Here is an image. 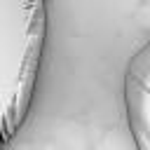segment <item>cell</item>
I'll return each mask as SVG.
<instances>
[{"mask_svg": "<svg viewBox=\"0 0 150 150\" xmlns=\"http://www.w3.org/2000/svg\"><path fill=\"white\" fill-rule=\"evenodd\" d=\"M122 101L134 148L150 150V42H145L129 59Z\"/></svg>", "mask_w": 150, "mask_h": 150, "instance_id": "2", "label": "cell"}, {"mask_svg": "<svg viewBox=\"0 0 150 150\" xmlns=\"http://www.w3.org/2000/svg\"><path fill=\"white\" fill-rule=\"evenodd\" d=\"M47 38L45 0H2V138L21 129Z\"/></svg>", "mask_w": 150, "mask_h": 150, "instance_id": "1", "label": "cell"}]
</instances>
